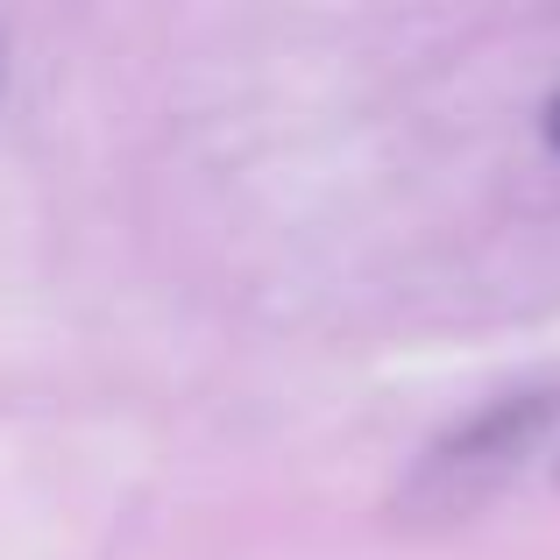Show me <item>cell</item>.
I'll list each match as a JSON object with an SVG mask.
<instances>
[{"mask_svg":"<svg viewBox=\"0 0 560 560\" xmlns=\"http://www.w3.org/2000/svg\"><path fill=\"white\" fill-rule=\"evenodd\" d=\"M539 425V405H511V411H490L482 425H468L462 440H447V447L433 454V468H425V482H440L447 497L462 490H482L490 476H504L511 462L525 454V440H533Z\"/></svg>","mask_w":560,"mask_h":560,"instance_id":"cell-1","label":"cell"},{"mask_svg":"<svg viewBox=\"0 0 560 560\" xmlns=\"http://www.w3.org/2000/svg\"><path fill=\"white\" fill-rule=\"evenodd\" d=\"M547 142H553V150H560V100H553V107H547Z\"/></svg>","mask_w":560,"mask_h":560,"instance_id":"cell-2","label":"cell"},{"mask_svg":"<svg viewBox=\"0 0 560 560\" xmlns=\"http://www.w3.org/2000/svg\"><path fill=\"white\" fill-rule=\"evenodd\" d=\"M0 85H8V50H0Z\"/></svg>","mask_w":560,"mask_h":560,"instance_id":"cell-3","label":"cell"}]
</instances>
